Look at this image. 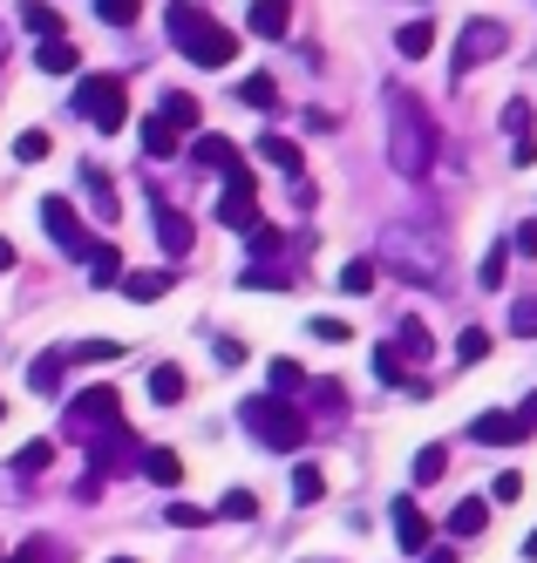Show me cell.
<instances>
[{"label":"cell","mask_w":537,"mask_h":563,"mask_svg":"<svg viewBox=\"0 0 537 563\" xmlns=\"http://www.w3.org/2000/svg\"><path fill=\"white\" fill-rule=\"evenodd\" d=\"M381 102H388V164H395V177H429L436 170V123H429V109H421L408 89H388Z\"/></svg>","instance_id":"6da1fadb"},{"label":"cell","mask_w":537,"mask_h":563,"mask_svg":"<svg viewBox=\"0 0 537 563\" xmlns=\"http://www.w3.org/2000/svg\"><path fill=\"white\" fill-rule=\"evenodd\" d=\"M381 265L408 286H442L449 278V245L442 231H421V224H388L381 231Z\"/></svg>","instance_id":"7a4b0ae2"},{"label":"cell","mask_w":537,"mask_h":563,"mask_svg":"<svg viewBox=\"0 0 537 563\" xmlns=\"http://www.w3.org/2000/svg\"><path fill=\"white\" fill-rule=\"evenodd\" d=\"M164 27H171L177 55H184V62H198V68H232V55H239L232 27H218V21H211V14L198 8V0H171Z\"/></svg>","instance_id":"3957f363"},{"label":"cell","mask_w":537,"mask_h":563,"mask_svg":"<svg viewBox=\"0 0 537 563\" xmlns=\"http://www.w3.org/2000/svg\"><path fill=\"white\" fill-rule=\"evenodd\" d=\"M245 428L265 441V449H280V455H293L299 441H306V421H299V408L293 400H280V394H259V400H245Z\"/></svg>","instance_id":"277c9868"},{"label":"cell","mask_w":537,"mask_h":563,"mask_svg":"<svg viewBox=\"0 0 537 563\" xmlns=\"http://www.w3.org/2000/svg\"><path fill=\"white\" fill-rule=\"evenodd\" d=\"M123 109H130L123 75H83V82H75V115H83V123H96L102 136L123 130Z\"/></svg>","instance_id":"5b68a950"},{"label":"cell","mask_w":537,"mask_h":563,"mask_svg":"<svg viewBox=\"0 0 537 563\" xmlns=\"http://www.w3.org/2000/svg\"><path fill=\"white\" fill-rule=\"evenodd\" d=\"M109 428H117V387H83V394L68 400V415H62L68 441H89V449H96Z\"/></svg>","instance_id":"8992f818"},{"label":"cell","mask_w":537,"mask_h":563,"mask_svg":"<svg viewBox=\"0 0 537 563\" xmlns=\"http://www.w3.org/2000/svg\"><path fill=\"white\" fill-rule=\"evenodd\" d=\"M511 48V27L504 21H463V42H456V82H463V75L470 68H483V62H496V55H504Z\"/></svg>","instance_id":"52a82bcc"},{"label":"cell","mask_w":537,"mask_h":563,"mask_svg":"<svg viewBox=\"0 0 537 563\" xmlns=\"http://www.w3.org/2000/svg\"><path fill=\"white\" fill-rule=\"evenodd\" d=\"M42 224H48V238H55L68 258H89V252H96V238L83 231V218H75L68 197H42Z\"/></svg>","instance_id":"ba28073f"},{"label":"cell","mask_w":537,"mask_h":563,"mask_svg":"<svg viewBox=\"0 0 537 563\" xmlns=\"http://www.w3.org/2000/svg\"><path fill=\"white\" fill-rule=\"evenodd\" d=\"M218 224H232V231H252V224H259V184H252V170H232V177H224Z\"/></svg>","instance_id":"9c48e42d"},{"label":"cell","mask_w":537,"mask_h":563,"mask_svg":"<svg viewBox=\"0 0 537 563\" xmlns=\"http://www.w3.org/2000/svg\"><path fill=\"white\" fill-rule=\"evenodd\" d=\"M395 537H402V550H408V556H429V550H436V522L421 516V503H415V496H402V503H395Z\"/></svg>","instance_id":"30bf717a"},{"label":"cell","mask_w":537,"mask_h":563,"mask_svg":"<svg viewBox=\"0 0 537 563\" xmlns=\"http://www.w3.org/2000/svg\"><path fill=\"white\" fill-rule=\"evenodd\" d=\"M470 434L483 441V449H517V441H530V428H524L517 415H496V408H490V415H476V421H470Z\"/></svg>","instance_id":"8fae6325"},{"label":"cell","mask_w":537,"mask_h":563,"mask_svg":"<svg viewBox=\"0 0 537 563\" xmlns=\"http://www.w3.org/2000/svg\"><path fill=\"white\" fill-rule=\"evenodd\" d=\"M245 27L259 34V42H286V27H293V8H286V0H252Z\"/></svg>","instance_id":"7c38bea8"},{"label":"cell","mask_w":537,"mask_h":563,"mask_svg":"<svg viewBox=\"0 0 537 563\" xmlns=\"http://www.w3.org/2000/svg\"><path fill=\"white\" fill-rule=\"evenodd\" d=\"M190 150H198V164H205V170H218V177L245 170V164H239V143H232V136H198Z\"/></svg>","instance_id":"4fadbf2b"},{"label":"cell","mask_w":537,"mask_h":563,"mask_svg":"<svg viewBox=\"0 0 537 563\" xmlns=\"http://www.w3.org/2000/svg\"><path fill=\"white\" fill-rule=\"evenodd\" d=\"M190 238H198V231H190V218H184V211H171V205H157V245H164L171 258H184V252H190Z\"/></svg>","instance_id":"5bb4252c"},{"label":"cell","mask_w":537,"mask_h":563,"mask_svg":"<svg viewBox=\"0 0 537 563\" xmlns=\"http://www.w3.org/2000/svg\"><path fill=\"white\" fill-rule=\"evenodd\" d=\"M83 190H89V205H96V218L109 224L123 205H117V184H109V170H96V164H83Z\"/></svg>","instance_id":"9a60e30c"},{"label":"cell","mask_w":537,"mask_h":563,"mask_svg":"<svg viewBox=\"0 0 537 563\" xmlns=\"http://www.w3.org/2000/svg\"><path fill=\"white\" fill-rule=\"evenodd\" d=\"M395 353H402V367H408V360H421V367H429V353H436L429 327H421V319H402V333H395Z\"/></svg>","instance_id":"2e32d148"},{"label":"cell","mask_w":537,"mask_h":563,"mask_svg":"<svg viewBox=\"0 0 537 563\" xmlns=\"http://www.w3.org/2000/svg\"><path fill=\"white\" fill-rule=\"evenodd\" d=\"M150 482H164V489H177V482H184V462L171 455V449H143V462H136Z\"/></svg>","instance_id":"e0dca14e"},{"label":"cell","mask_w":537,"mask_h":563,"mask_svg":"<svg viewBox=\"0 0 537 563\" xmlns=\"http://www.w3.org/2000/svg\"><path fill=\"white\" fill-rule=\"evenodd\" d=\"M21 21H28V34H42V42H62V14L48 0H21Z\"/></svg>","instance_id":"ac0fdd59"},{"label":"cell","mask_w":537,"mask_h":563,"mask_svg":"<svg viewBox=\"0 0 537 563\" xmlns=\"http://www.w3.org/2000/svg\"><path fill=\"white\" fill-rule=\"evenodd\" d=\"M143 156H150V164H164V156H177V130L164 123V115H150V123H143Z\"/></svg>","instance_id":"d6986e66"},{"label":"cell","mask_w":537,"mask_h":563,"mask_svg":"<svg viewBox=\"0 0 537 563\" xmlns=\"http://www.w3.org/2000/svg\"><path fill=\"white\" fill-rule=\"evenodd\" d=\"M123 292H130L136 306H150V299L171 292V272H123Z\"/></svg>","instance_id":"ffe728a7"},{"label":"cell","mask_w":537,"mask_h":563,"mask_svg":"<svg viewBox=\"0 0 537 563\" xmlns=\"http://www.w3.org/2000/svg\"><path fill=\"white\" fill-rule=\"evenodd\" d=\"M259 156H265V164H273V170H286V177H299V164H306L293 136H265V143H259Z\"/></svg>","instance_id":"44dd1931"},{"label":"cell","mask_w":537,"mask_h":563,"mask_svg":"<svg viewBox=\"0 0 537 563\" xmlns=\"http://www.w3.org/2000/svg\"><path fill=\"white\" fill-rule=\"evenodd\" d=\"M83 265H89V278H96V286H123V252H117V245H96Z\"/></svg>","instance_id":"7402d4cb"},{"label":"cell","mask_w":537,"mask_h":563,"mask_svg":"<svg viewBox=\"0 0 537 563\" xmlns=\"http://www.w3.org/2000/svg\"><path fill=\"white\" fill-rule=\"evenodd\" d=\"M483 522H490V509L476 496H463V503L449 509V537H483Z\"/></svg>","instance_id":"603a6c76"},{"label":"cell","mask_w":537,"mask_h":563,"mask_svg":"<svg viewBox=\"0 0 537 563\" xmlns=\"http://www.w3.org/2000/svg\"><path fill=\"white\" fill-rule=\"evenodd\" d=\"M62 367H68L62 353H42V360L28 367V387H34V394H62Z\"/></svg>","instance_id":"cb8c5ba5"},{"label":"cell","mask_w":537,"mask_h":563,"mask_svg":"<svg viewBox=\"0 0 537 563\" xmlns=\"http://www.w3.org/2000/svg\"><path fill=\"white\" fill-rule=\"evenodd\" d=\"M395 48H402L408 62H415V55H429V48H436V27H429V14H421V21H408V27L395 34Z\"/></svg>","instance_id":"d4e9b609"},{"label":"cell","mask_w":537,"mask_h":563,"mask_svg":"<svg viewBox=\"0 0 537 563\" xmlns=\"http://www.w3.org/2000/svg\"><path fill=\"white\" fill-rule=\"evenodd\" d=\"M239 102H245V109H280L273 75H245V82H239Z\"/></svg>","instance_id":"484cf974"},{"label":"cell","mask_w":537,"mask_h":563,"mask_svg":"<svg viewBox=\"0 0 537 563\" xmlns=\"http://www.w3.org/2000/svg\"><path fill=\"white\" fill-rule=\"evenodd\" d=\"M157 115H164V123H171V130L184 136V130H198V115H205V109L190 102V96H164V109H157Z\"/></svg>","instance_id":"4316f807"},{"label":"cell","mask_w":537,"mask_h":563,"mask_svg":"<svg viewBox=\"0 0 537 563\" xmlns=\"http://www.w3.org/2000/svg\"><path fill=\"white\" fill-rule=\"evenodd\" d=\"M34 62H42V75H75V42H42Z\"/></svg>","instance_id":"83f0119b"},{"label":"cell","mask_w":537,"mask_h":563,"mask_svg":"<svg viewBox=\"0 0 537 563\" xmlns=\"http://www.w3.org/2000/svg\"><path fill=\"white\" fill-rule=\"evenodd\" d=\"M150 400H157V408H177V400H184V374L157 367V374H150Z\"/></svg>","instance_id":"f1b7e54d"},{"label":"cell","mask_w":537,"mask_h":563,"mask_svg":"<svg viewBox=\"0 0 537 563\" xmlns=\"http://www.w3.org/2000/svg\"><path fill=\"white\" fill-rule=\"evenodd\" d=\"M320 496H327V475H320L314 462H299V468H293V503H320Z\"/></svg>","instance_id":"f546056e"},{"label":"cell","mask_w":537,"mask_h":563,"mask_svg":"<svg viewBox=\"0 0 537 563\" xmlns=\"http://www.w3.org/2000/svg\"><path fill=\"white\" fill-rule=\"evenodd\" d=\"M8 563H68V550L48 543V537H34V543H21V556H8Z\"/></svg>","instance_id":"4dcf8cb0"},{"label":"cell","mask_w":537,"mask_h":563,"mask_svg":"<svg viewBox=\"0 0 537 563\" xmlns=\"http://www.w3.org/2000/svg\"><path fill=\"white\" fill-rule=\"evenodd\" d=\"M374 374L388 380V387H408V367H402V353H395V346H374Z\"/></svg>","instance_id":"1f68e13d"},{"label":"cell","mask_w":537,"mask_h":563,"mask_svg":"<svg viewBox=\"0 0 537 563\" xmlns=\"http://www.w3.org/2000/svg\"><path fill=\"white\" fill-rule=\"evenodd\" d=\"M374 272H381L374 258H354L348 272H340V292H374Z\"/></svg>","instance_id":"d6a6232c"},{"label":"cell","mask_w":537,"mask_h":563,"mask_svg":"<svg viewBox=\"0 0 537 563\" xmlns=\"http://www.w3.org/2000/svg\"><path fill=\"white\" fill-rule=\"evenodd\" d=\"M123 346L117 340H75V346H62V360H117Z\"/></svg>","instance_id":"836d02e7"},{"label":"cell","mask_w":537,"mask_h":563,"mask_svg":"<svg viewBox=\"0 0 537 563\" xmlns=\"http://www.w3.org/2000/svg\"><path fill=\"white\" fill-rule=\"evenodd\" d=\"M96 14H102L109 27H130V21L143 14V0H96Z\"/></svg>","instance_id":"e575fe53"},{"label":"cell","mask_w":537,"mask_h":563,"mask_svg":"<svg viewBox=\"0 0 537 563\" xmlns=\"http://www.w3.org/2000/svg\"><path fill=\"white\" fill-rule=\"evenodd\" d=\"M218 516H232V522H252V516H259V496H252V489H232V496L218 503Z\"/></svg>","instance_id":"d590c367"},{"label":"cell","mask_w":537,"mask_h":563,"mask_svg":"<svg viewBox=\"0 0 537 563\" xmlns=\"http://www.w3.org/2000/svg\"><path fill=\"white\" fill-rule=\"evenodd\" d=\"M48 150H55V143H48V130H21V143H14V156H21V164H42Z\"/></svg>","instance_id":"8d00e7d4"},{"label":"cell","mask_w":537,"mask_h":563,"mask_svg":"<svg viewBox=\"0 0 537 563\" xmlns=\"http://www.w3.org/2000/svg\"><path fill=\"white\" fill-rule=\"evenodd\" d=\"M55 462V449H48V441H28V449L14 455V475H34V468H48Z\"/></svg>","instance_id":"74e56055"},{"label":"cell","mask_w":537,"mask_h":563,"mask_svg":"<svg viewBox=\"0 0 537 563\" xmlns=\"http://www.w3.org/2000/svg\"><path fill=\"white\" fill-rule=\"evenodd\" d=\"M239 286H245V292H259V286H265V292H280V286H286V272H273V265H252V272H239Z\"/></svg>","instance_id":"f35d334b"},{"label":"cell","mask_w":537,"mask_h":563,"mask_svg":"<svg viewBox=\"0 0 537 563\" xmlns=\"http://www.w3.org/2000/svg\"><path fill=\"white\" fill-rule=\"evenodd\" d=\"M511 333L517 340H537V299H517L511 306Z\"/></svg>","instance_id":"ab89813d"},{"label":"cell","mask_w":537,"mask_h":563,"mask_svg":"<svg viewBox=\"0 0 537 563\" xmlns=\"http://www.w3.org/2000/svg\"><path fill=\"white\" fill-rule=\"evenodd\" d=\"M504 272H511V245H496V252L483 258V272H476V278H483V286L496 292V286H504Z\"/></svg>","instance_id":"60d3db41"},{"label":"cell","mask_w":537,"mask_h":563,"mask_svg":"<svg viewBox=\"0 0 537 563\" xmlns=\"http://www.w3.org/2000/svg\"><path fill=\"white\" fill-rule=\"evenodd\" d=\"M442 468H449V449H421L415 455V482H436Z\"/></svg>","instance_id":"b9f144b4"},{"label":"cell","mask_w":537,"mask_h":563,"mask_svg":"<svg viewBox=\"0 0 537 563\" xmlns=\"http://www.w3.org/2000/svg\"><path fill=\"white\" fill-rule=\"evenodd\" d=\"M483 353H490V333H483V327H470L463 340H456V360H470V367H476Z\"/></svg>","instance_id":"7bdbcfd3"},{"label":"cell","mask_w":537,"mask_h":563,"mask_svg":"<svg viewBox=\"0 0 537 563\" xmlns=\"http://www.w3.org/2000/svg\"><path fill=\"white\" fill-rule=\"evenodd\" d=\"M299 380H306V374L293 367V360H273V394H280V400H286V394H299Z\"/></svg>","instance_id":"ee69618b"},{"label":"cell","mask_w":537,"mask_h":563,"mask_svg":"<svg viewBox=\"0 0 537 563\" xmlns=\"http://www.w3.org/2000/svg\"><path fill=\"white\" fill-rule=\"evenodd\" d=\"M504 130H511L517 143H530V109H524V102H504Z\"/></svg>","instance_id":"f6af8a7d"},{"label":"cell","mask_w":537,"mask_h":563,"mask_svg":"<svg viewBox=\"0 0 537 563\" xmlns=\"http://www.w3.org/2000/svg\"><path fill=\"white\" fill-rule=\"evenodd\" d=\"M171 530H205V509L198 503H171Z\"/></svg>","instance_id":"bcb514c9"},{"label":"cell","mask_w":537,"mask_h":563,"mask_svg":"<svg viewBox=\"0 0 537 563\" xmlns=\"http://www.w3.org/2000/svg\"><path fill=\"white\" fill-rule=\"evenodd\" d=\"M511 252H524V258H537V218H524V224L511 231Z\"/></svg>","instance_id":"7dc6e473"},{"label":"cell","mask_w":537,"mask_h":563,"mask_svg":"<svg viewBox=\"0 0 537 563\" xmlns=\"http://www.w3.org/2000/svg\"><path fill=\"white\" fill-rule=\"evenodd\" d=\"M490 496H496V503H517V496H524V475H511V468H504V475L490 482Z\"/></svg>","instance_id":"c3c4849f"},{"label":"cell","mask_w":537,"mask_h":563,"mask_svg":"<svg viewBox=\"0 0 537 563\" xmlns=\"http://www.w3.org/2000/svg\"><path fill=\"white\" fill-rule=\"evenodd\" d=\"M314 333H320L327 346H340V340H348V319H314Z\"/></svg>","instance_id":"681fc988"},{"label":"cell","mask_w":537,"mask_h":563,"mask_svg":"<svg viewBox=\"0 0 537 563\" xmlns=\"http://www.w3.org/2000/svg\"><path fill=\"white\" fill-rule=\"evenodd\" d=\"M415 563H456V550H449V543H436L429 556H415Z\"/></svg>","instance_id":"f907efd6"},{"label":"cell","mask_w":537,"mask_h":563,"mask_svg":"<svg viewBox=\"0 0 537 563\" xmlns=\"http://www.w3.org/2000/svg\"><path fill=\"white\" fill-rule=\"evenodd\" d=\"M517 421H524V428H537V394H530V400H524V408H517Z\"/></svg>","instance_id":"816d5d0a"},{"label":"cell","mask_w":537,"mask_h":563,"mask_svg":"<svg viewBox=\"0 0 537 563\" xmlns=\"http://www.w3.org/2000/svg\"><path fill=\"white\" fill-rule=\"evenodd\" d=\"M14 265V245H8V238H0V272H8Z\"/></svg>","instance_id":"f5cc1de1"},{"label":"cell","mask_w":537,"mask_h":563,"mask_svg":"<svg viewBox=\"0 0 537 563\" xmlns=\"http://www.w3.org/2000/svg\"><path fill=\"white\" fill-rule=\"evenodd\" d=\"M524 556H530V563H537V530H530V537H524Z\"/></svg>","instance_id":"db71d44e"},{"label":"cell","mask_w":537,"mask_h":563,"mask_svg":"<svg viewBox=\"0 0 537 563\" xmlns=\"http://www.w3.org/2000/svg\"><path fill=\"white\" fill-rule=\"evenodd\" d=\"M109 563H136V556H109Z\"/></svg>","instance_id":"11a10c76"},{"label":"cell","mask_w":537,"mask_h":563,"mask_svg":"<svg viewBox=\"0 0 537 563\" xmlns=\"http://www.w3.org/2000/svg\"><path fill=\"white\" fill-rule=\"evenodd\" d=\"M0 563H8V543H0Z\"/></svg>","instance_id":"9f6ffc18"}]
</instances>
